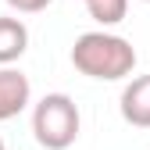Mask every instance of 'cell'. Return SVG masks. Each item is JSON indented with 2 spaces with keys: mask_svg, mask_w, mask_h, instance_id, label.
Listing matches in <instances>:
<instances>
[{
  "mask_svg": "<svg viewBox=\"0 0 150 150\" xmlns=\"http://www.w3.org/2000/svg\"><path fill=\"white\" fill-rule=\"evenodd\" d=\"M71 64L86 79L100 82H118L136 68V50L125 36L115 32H82L71 43Z\"/></svg>",
  "mask_w": 150,
  "mask_h": 150,
  "instance_id": "obj_1",
  "label": "cell"
},
{
  "mask_svg": "<svg viewBox=\"0 0 150 150\" xmlns=\"http://www.w3.org/2000/svg\"><path fill=\"white\" fill-rule=\"evenodd\" d=\"M79 107L68 93H47V97L32 107V136L47 150H68L79 139Z\"/></svg>",
  "mask_w": 150,
  "mask_h": 150,
  "instance_id": "obj_2",
  "label": "cell"
},
{
  "mask_svg": "<svg viewBox=\"0 0 150 150\" xmlns=\"http://www.w3.org/2000/svg\"><path fill=\"white\" fill-rule=\"evenodd\" d=\"M32 100L29 75L18 68H0V122H11L14 115H22Z\"/></svg>",
  "mask_w": 150,
  "mask_h": 150,
  "instance_id": "obj_3",
  "label": "cell"
},
{
  "mask_svg": "<svg viewBox=\"0 0 150 150\" xmlns=\"http://www.w3.org/2000/svg\"><path fill=\"white\" fill-rule=\"evenodd\" d=\"M118 107H122V118L132 129H150V75H136L122 89Z\"/></svg>",
  "mask_w": 150,
  "mask_h": 150,
  "instance_id": "obj_4",
  "label": "cell"
},
{
  "mask_svg": "<svg viewBox=\"0 0 150 150\" xmlns=\"http://www.w3.org/2000/svg\"><path fill=\"white\" fill-rule=\"evenodd\" d=\"M29 50V29L22 18H0V68H11Z\"/></svg>",
  "mask_w": 150,
  "mask_h": 150,
  "instance_id": "obj_5",
  "label": "cell"
},
{
  "mask_svg": "<svg viewBox=\"0 0 150 150\" xmlns=\"http://www.w3.org/2000/svg\"><path fill=\"white\" fill-rule=\"evenodd\" d=\"M86 4V11H89V18L97 25H118L122 18H125V11H129V0H82Z\"/></svg>",
  "mask_w": 150,
  "mask_h": 150,
  "instance_id": "obj_6",
  "label": "cell"
},
{
  "mask_svg": "<svg viewBox=\"0 0 150 150\" xmlns=\"http://www.w3.org/2000/svg\"><path fill=\"white\" fill-rule=\"evenodd\" d=\"M7 7L18 11V14H40L50 7V0H7Z\"/></svg>",
  "mask_w": 150,
  "mask_h": 150,
  "instance_id": "obj_7",
  "label": "cell"
},
{
  "mask_svg": "<svg viewBox=\"0 0 150 150\" xmlns=\"http://www.w3.org/2000/svg\"><path fill=\"white\" fill-rule=\"evenodd\" d=\"M0 150H7V146H4V139H0Z\"/></svg>",
  "mask_w": 150,
  "mask_h": 150,
  "instance_id": "obj_8",
  "label": "cell"
},
{
  "mask_svg": "<svg viewBox=\"0 0 150 150\" xmlns=\"http://www.w3.org/2000/svg\"><path fill=\"white\" fill-rule=\"evenodd\" d=\"M143 4H150V0H143Z\"/></svg>",
  "mask_w": 150,
  "mask_h": 150,
  "instance_id": "obj_9",
  "label": "cell"
}]
</instances>
